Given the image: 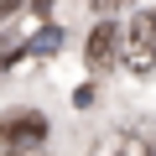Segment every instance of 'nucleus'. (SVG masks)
<instances>
[{
  "mask_svg": "<svg viewBox=\"0 0 156 156\" xmlns=\"http://www.w3.org/2000/svg\"><path fill=\"white\" fill-rule=\"evenodd\" d=\"M120 5H125V0H94V11H99V16H109V11H120Z\"/></svg>",
  "mask_w": 156,
  "mask_h": 156,
  "instance_id": "nucleus-8",
  "label": "nucleus"
},
{
  "mask_svg": "<svg viewBox=\"0 0 156 156\" xmlns=\"http://www.w3.org/2000/svg\"><path fill=\"white\" fill-rule=\"evenodd\" d=\"M21 5H26V0H0V21H5V16H16Z\"/></svg>",
  "mask_w": 156,
  "mask_h": 156,
  "instance_id": "nucleus-7",
  "label": "nucleus"
},
{
  "mask_svg": "<svg viewBox=\"0 0 156 156\" xmlns=\"http://www.w3.org/2000/svg\"><path fill=\"white\" fill-rule=\"evenodd\" d=\"M21 52H26V47H21L16 37H0V68H11V62H16Z\"/></svg>",
  "mask_w": 156,
  "mask_h": 156,
  "instance_id": "nucleus-6",
  "label": "nucleus"
},
{
  "mask_svg": "<svg viewBox=\"0 0 156 156\" xmlns=\"http://www.w3.org/2000/svg\"><path fill=\"white\" fill-rule=\"evenodd\" d=\"M115 42H120V31L104 21V26H94V37H89V68H104L109 57H115Z\"/></svg>",
  "mask_w": 156,
  "mask_h": 156,
  "instance_id": "nucleus-4",
  "label": "nucleus"
},
{
  "mask_svg": "<svg viewBox=\"0 0 156 156\" xmlns=\"http://www.w3.org/2000/svg\"><path fill=\"white\" fill-rule=\"evenodd\" d=\"M57 42H62V31H57V26H42V31H37L31 42H21V47H26V52H57Z\"/></svg>",
  "mask_w": 156,
  "mask_h": 156,
  "instance_id": "nucleus-5",
  "label": "nucleus"
},
{
  "mask_svg": "<svg viewBox=\"0 0 156 156\" xmlns=\"http://www.w3.org/2000/svg\"><path fill=\"white\" fill-rule=\"evenodd\" d=\"M37 5H42V11H47V5H52V0H37Z\"/></svg>",
  "mask_w": 156,
  "mask_h": 156,
  "instance_id": "nucleus-10",
  "label": "nucleus"
},
{
  "mask_svg": "<svg viewBox=\"0 0 156 156\" xmlns=\"http://www.w3.org/2000/svg\"><path fill=\"white\" fill-rule=\"evenodd\" d=\"M94 156H151V140L135 130H109L94 140Z\"/></svg>",
  "mask_w": 156,
  "mask_h": 156,
  "instance_id": "nucleus-3",
  "label": "nucleus"
},
{
  "mask_svg": "<svg viewBox=\"0 0 156 156\" xmlns=\"http://www.w3.org/2000/svg\"><path fill=\"white\" fill-rule=\"evenodd\" d=\"M0 140H5L11 151H42L47 120L37 109H11V115H0Z\"/></svg>",
  "mask_w": 156,
  "mask_h": 156,
  "instance_id": "nucleus-2",
  "label": "nucleus"
},
{
  "mask_svg": "<svg viewBox=\"0 0 156 156\" xmlns=\"http://www.w3.org/2000/svg\"><path fill=\"white\" fill-rule=\"evenodd\" d=\"M0 156H47V151H11V146H5V151H0Z\"/></svg>",
  "mask_w": 156,
  "mask_h": 156,
  "instance_id": "nucleus-9",
  "label": "nucleus"
},
{
  "mask_svg": "<svg viewBox=\"0 0 156 156\" xmlns=\"http://www.w3.org/2000/svg\"><path fill=\"white\" fill-rule=\"evenodd\" d=\"M115 47L125 52L130 73H151V68H156V16H151V11L130 16V21L120 26V42H115Z\"/></svg>",
  "mask_w": 156,
  "mask_h": 156,
  "instance_id": "nucleus-1",
  "label": "nucleus"
}]
</instances>
